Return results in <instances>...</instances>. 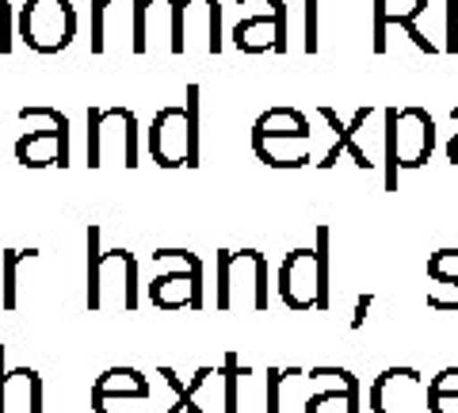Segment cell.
<instances>
[{
	"label": "cell",
	"mask_w": 458,
	"mask_h": 413,
	"mask_svg": "<svg viewBox=\"0 0 458 413\" xmlns=\"http://www.w3.org/2000/svg\"><path fill=\"white\" fill-rule=\"evenodd\" d=\"M279 298L291 310H325L328 306V226L318 230L313 249H291L276 276Z\"/></svg>",
	"instance_id": "cell-2"
},
{
	"label": "cell",
	"mask_w": 458,
	"mask_h": 413,
	"mask_svg": "<svg viewBox=\"0 0 458 413\" xmlns=\"http://www.w3.org/2000/svg\"><path fill=\"white\" fill-rule=\"evenodd\" d=\"M16 47V12H12V0H0V58L12 54Z\"/></svg>",
	"instance_id": "cell-26"
},
{
	"label": "cell",
	"mask_w": 458,
	"mask_h": 413,
	"mask_svg": "<svg viewBox=\"0 0 458 413\" xmlns=\"http://www.w3.org/2000/svg\"><path fill=\"white\" fill-rule=\"evenodd\" d=\"M146 146L161 168H199V146L188 126V108H161L153 116Z\"/></svg>",
	"instance_id": "cell-9"
},
{
	"label": "cell",
	"mask_w": 458,
	"mask_h": 413,
	"mask_svg": "<svg viewBox=\"0 0 458 413\" xmlns=\"http://www.w3.org/2000/svg\"><path fill=\"white\" fill-rule=\"evenodd\" d=\"M233 47L241 54H267L286 50V4L283 0H267V12H256V16H245L233 27Z\"/></svg>",
	"instance_id": "cell-12"
},
{
	"label": "cell",
	"mask_w": 458,
	"mask_h": 413,
	"mask_svg": "<svg viewBox=\"0 0 458 413\" xmlns=\"http://www.w3.org/2000/svg\"><path fill=\"white\" fill-rule=\"evenodd\" d=\"M157 264H176L149 283V298L161 310H199L203 306V261L188 249H157Z\"/></svg>",
	"instance_id": "cell-8"
},
{
	"label": "cell",
	"mask_w": 458,
	"mask_h": 413,
	"mask_svg": "<svg viewBox=\"0 0 458 413\" xmlns=\"http://www.w3.org/2000/svg\"><path fill=\"white\" fill-rule=\"evenodd\" d=\"M286 372L279 367H267V413H279V387H283Z\"/></svg>",
	"instance_id": "cell-27"
},
{
	"label": "cell",
	"mask_w": 458,
	"mask_h": 413,
	"mask_svg": "<svg viewBox=\"0 0 458 413\" xmlns=\"http://www.w3.org/2000/svg\"><path fill=\"white\" fill-rule=\"evenodd\" d=\"M107 161L138 168V116L131 108H89V168Z\"/></svg>",
	"instance_id": "cell-7"
},
{
	"label": "cell",
	"mask_w": 458,
	"mask_h": 413,
	"mask_svg": "<svg viewBox=\"0 0 458 413\" xmlns=\"http://www.w3.org/2000/svg\"><path fill=\"white\" fill-rule=\"evenodd\" d=\"M318 116L328 123V131H333V146L325 150V158L318 161V168H333V165L344 158V153H352L360 168H370V165H375V161L367 158V150L360 146V134H363V126L370 123V116H375V108H370V104L360 108V111L352 116V123H340L333 108H318Z\"/></svg>",
	"instance_id": "cell-13"
},
{
	"label": "cell",
	"mask_w": 458,
	"mask_h": 413,
	"mask_svg": "<svg viewBox=\"0 0 458 413\" xmlns=\"http://www.w3.org/2000/svg\"><path fill=\"white\" fill-rule=\"evenodd\" d=\"M27 131L16 142V161L23 168L69 165V119L57 108H20Z\"/></svg>",
	"instance_id": "cell-6"
},
{
	"label": "cell",
	"mask_w": 458,
	"mask_h": 413,
	"mask_svg": "<svg viewBox=\"0 0 458 413\" xmlns=\"http://www.w3.org/2000/svg\"><path fill=\"white\" fill-rule=\"evenodd\" d=\"M252 150L267 168H302L313 161V131L298 134H252Z\"/></svg>",
	"instance_id": "cell-15"
},
{
	"label": "cell",
	"mask_w": 458,
	"mask_h": 413,
	"mask_svg": "<svg viewBox=\"0 0 458 413\" xmlns=\"http://www.w3.org/2000/svg\"><path fill=\"white\" fill-rule=\"evenodd\" d=\"M370 20H375V35H370V47L375 54H386V35L397 31L405 23H417L424 12H428V0H370Z\"/></svg>",
	"instance_id": "cell-17"
},
{
	"label": "cell",
	"mask_w": 458,
	"mask_h": 413,
	"mask_svg": "<svg viewBox=\"0 0 458 413\" xmlns=\"http://www.w3.org/2000/svg\"><path fill=\"white\" fill-rule=\"evenodd\" d=\"M436 150V119L424 108H386V188H397V168H420Z\"/></svg>",
	"instance_id": "cell-1"
},
{
	"label": "cell",
	"mask_w": 458,
	"mask_h": 413,
	"mask_svg": "<svg viewBox=\"0 0 458 413\" xmlns=\"http://www.w3.org/2000/svg\"><path fill=\"white\" fill-rule=\"evenodd\" d=\"M38 256V249H8L0 256V272H4V283H0V306L16 310L20 306V264H31Z\"/></svg>",
	"instance_id": "cell-19"
},
{
	"label": "cell",
	"mask_w": 458,
	"mask_h": 413,
	"mask_svg": "<svg viewBox=\"0 0 458 413\" xmlns=\"http://www.w3.org/2000/svg\"><path fill=\"white\" fill-rule=\"evenodd\" d=\"M271 283H267V261L256 249H222L218 253V310L252 306L267 310Z\"/></svg>",
	"instance_id": "cell-3"
},
{
	"label": "cell",
	"mask_w": 458,
	"mask_h": 413,
	"mask_svg": "<svg viewBox=\"0 0 458 413\" xmlns=\"http://www.w3.org/2000/svg\"><path fill=\"white\" fill-rule=\"evenodd\" d=\"M318 50V0H306V54Z\"/></svg>",
	"instance_id": "cell-28"
},
{
	"label": "cell",
	"mask_w": 458,
	"mask_h": 413,
	"mask_svg": "<svg viewBox=\"0 0 458 413\" xmlns=\"http://www.w3.org/2000/svg\"><path fill=\"white\" fill-rule=\"evenodd\" d=\"M131 8H134V31H131L134 54H149L153 47H165L172 54L180 0H131Z\"/></svg>",
	"instance_id": "cell-11"
},
{
	"label": "cell",
	"mask_w": 458,
	"mask_h": 413,
	"mask_svg": "<svg viewBox=\"0 0 458 413\" xmlns=\"http://www.w3.org/2000/svg\"><path fill=\"white\" fill-rule=\"evenodd\" d=\"M417 391L420 375L412 367H390L370 391V406L375 413H417Z\"/></svg>",
	"instance_id": "cell-16"
},
{
	"label": "cell",
	"mask_w": 458,
	"mask_h": 413,
	"mask_svg": "<svg viewBox=\"0 0 458 413\" xmlns=\"http://www.w3.org/2000/svg\"><path fill=\"white\" fill-rule=\"evenodd\" d=\"M432 394H458V367H447V372L432 383Z\"/></svg>",
	"instance_id": "cell-29"
},
{
	"label": "cell",
	"mask_w": 458,
	"mask_h": 413,
	"mask_svg": "<svg viewBox=\"0 0 458 413\" xmlns=\"http://www.w3.org/2000/svg\"><path fill=\"white\" fill-rule=\"evenodd\" d=\"M447 12H458V0H447Z\"/></svg>",
	"instance_id": "cell-33"
},
{
	"label": "cell",
	"mask_w": 458,
	"mask_h": 413,
	"mask_svg": "<svg viewBox=\"0 0 458 413\" xmlns=\"http://www.w3.org/2000/svg\"><path fill=\"white\" fill-rule=\"evenodd\" d=\"M451 123L458 126V108H451ZM447 161L458 168V131H454V134H451V142H447Z\"/></svg>",
	"instance_id": "cell-31"
},
{
	"label": "cell",
	"mask_w": 458,
	"mask_h": 413,
	"mask_svg": "<svg viewBox=\"0 0 458 413\" xmlns=\"http://www.w3.org/2000/svg\"><path fill=\"white\" fill-rule=\"evenodd\" d=\"M161 375L168 379V387L176 391V406H172L168 413H207L203 406H195V387H183L180 375L172 372V367H161Z\"/></svg>",
	"instance_id": "cell-25"
},
{
	"label": "cell",
	"mask_w": 458,
	"mask_h": 413,
	"mask_svg": "<svg viewBox=\"0 0 458 413\" xmlns=\"http://www.w3.org/2000/svg\"><path fill=\"white\" fill-rule=\"evenodd\" d=\"M428 276H432V295H428V303L439 306V310H454L458 306V276L447 272V264L439 261V253L428 261Z\"/></svg>",
	"instance_id": "cell-22"
},
{
	"label": "cell",
	"mask_w": 458,
	"mask_h": 413,
	"mask_svg": "<svg viewBox=\"0 0 458 413\" xmlns=\"http://www.w3.org/2000/svg\"><path fill=\"white\" fill-rule=\"evenodd\" d=\"M107 288L119 291L123 310L138 306V261L126 249L99 253V226H89V310H104Z\"/></svg>",
	"instance_id": "cell-4"
},
{
	"label": "cell",
	"mask_w": 458,
	"mask_h": 413,
	"mask_svg": "<svg viewBox=\"0 0 458 413\" xmlns=\"http://www.w3.org/2000/svg\"><path fill=\"white\" fill-rule=\"evenodd\" d=\"M96 394H134V398H149V379L134 372V367H111L96 379Z\"/></svg>",
	"instance_id": "cell-20"
},
{
	"label": "cell",
	"mask_w": 458,
	"mask_h": 413,
	"mask_svg": "<svg viewBox=\"0 0 458 413\" xmlns=\"http://www.w3.org/2000/svg\"><path fill=\"white\" fill-rule=\"evenodd\" d=\"M0 413H42V379L35 367L4 372V345H0Z\"/></svg>",
	"instance_id": "cell-14"
},
{
	"label": "cell",
	"mask_w": 458,
	"mask_h": 413,
	"mask_svg": "<svg viewBox=\"0 0 458 413\" xmlns=\"http://www.w3.org/2000/svg\"><path fill=\"white\" fill-rule=\"evenodd\" d=\"M367 310H370V295L360 298V306H355V318H352V330H360L363 318H367Z\"/></svg>",
	"instance_id": "cell-32"
},
{
	"label": "cell",
	"mask_w": 458,
	"mask_h": 413,
	"mask_svg": "<svg viewBox=\"0 0 458 413\" xmlns=\"http://www.w3.org/2000/svg\"><path fill=\"white\" fill-rule=\"evenodd\" d=\"M92 409H96V413H149V398H134V394H96V391H92Z\"/></svg>",
	"instance_id": "cell-24"
},
{
	"label": "cell",
	"mask_w": 458,
	"mask_h": 413,
	"mask_svg": "<svg viewBox=\"0 0 458 413\" xmlns=\"http://www.w3.org/2000/svg\"><path fill=\"white\" fill-rule=\"evenodd\" d=\"M298 131H310L306 111L298 108H271L252 123V134H298Z\"/></svg>",
	"instance_id": "cell-21"
},
{
	"label": "cell",
	"mask_w": 458,
	"mask_h": 413,
	"mask_svg": "<svg viewBox=\"0 0 458 413\" xmlns=\"http://www.w3.org/2000/svg\"><path fill=\"white\" fill-rule=\"evenodd\" d=\"M306 413H355V375H352V372L344 375L340 391L333 387V391L318 394V398H313V402L306 406Z\"/></svg>",
	"instance_id": "cell-23"
},
{
	"label": "cell",
	"mask_w": 458,
	"mask_h": 413,
	"mask_svg": "<svg viewBox=\"0 0 458 413\" xmlns=\"http://www.w3.org/2000/svg\"><path fill=\"white\" fill-rule=\"evenodd\" d=\"M172 54H222V4L218 0H180L176 47Z\"/></svg>",
	"instance_id": "cell-10"
},
{
	"label": "cell",
	"mask_w": 458,
	"mask_h": 413,
	"mask_svg": "<svg viewBox=\"0 0 458 413\" xmlns=\"http://www.w3.org/2000/svg\"><path fill=\"white\" fill-rule=\"evenodd\" d=\"M16 39L35 54H62L77 39L73 0H27L16 12Z\"/></svg>",
	"instance_id": "cell-5"
},
{
	"label": "cell",
	"mask_w": 458,
	"mask_h": 413,
	"mask_svg": "<svg viewBox=\"0 0 458 413\" xmlns=\"http://www.w3.org/2000/svg\"><path fill=\"white\" fill-rule=\"evenodd\" d=\"M447 50L458 54V12H447Z\"/></svg>",
	"instance_id": "cell-30"
},
{
	"label": "cell",
	"mask_w": 458,
	"mask_h": 413,
	"mask_svg": "<svg viewBox=\"0 0 458 413\" xmlns=\"http://www.w3.org/2000/svg\"><path fill=\"white\" fill-rule=\"evenodd\" d=\"M126 16H134L131 0H92V54H107L111 31H123Z\"/></svg>",
	"instance_id": "cell-18"
}]
</instances>
